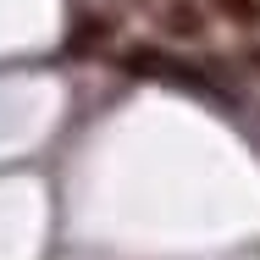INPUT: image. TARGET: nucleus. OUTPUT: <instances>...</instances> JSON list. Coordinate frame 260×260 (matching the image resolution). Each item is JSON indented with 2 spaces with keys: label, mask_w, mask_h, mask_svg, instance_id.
<instances>
[{
  "label": "nucleus",
  "mask_w": 260,
  "mask_h": 260,
  "mask_svg": "<svg viewBox=\"0 0 260 260\" xmlns=\"http://www.w3.org/2000/svg\"><path fill=\"white\" fill-rule=\"evenodd\" d=\"M122 72L155 78V83H177V89H194V94H210V78H200V67L166 55L160 45H127V50H122Z\"/></svg>",
  "instance_id": "obj_1"
},
{
  "label": "nucleus",
  "mask_w": 260,
  "mask_h": 260,
  "mask_svg": "<svg viewBox=\"0 0 260 260\" xmlns=\"http://www.w3.org/2000/svg\"><path fill=\"white\" fill-rule=\"evenodd\" d=\"M160 34H166V39H200V34H205V11H200L194 0H172V6L160 11Z\"/></svg>",
  "instance_id": "obj_2"
},
{
  "label": "nucleus",
  "mask_w": 260,
  "mask_h": 260,
  "mask_svg": "<svg viewBox=\"0 0 260 260\" xmlns=\"http://www.w3.org/2000/svg\"><path fill=\"white\" fill-rule=\"evenodd\" d=\"M105 39H111V22H105V17H83V22L72 28L67 50H72V55H94V50L105 45Z\"/></svg>",
  "instance_id": "obj_3"
},
{
  "label": "nucleus",
  "mask_w": 260,
  "mask_h": 260,
  "mask_svg": "<svg viewBox=\"0 0 260 260\" xmlns=\"http://www.w3.org/2000/svg\"><path fill=\"white\" fill-rule=\"evenodd\" d=\"M210 11L233 28H260V0H210Z\"/></svg>",
  "instance_id": "obj_4"
},
{
  "label": "nucleus",
  "mask_w": 260,
  "mask_h": 260,
  "mask_svg": "<svg viewBox=\"0 0 260 260\" xmlns=\"http://www.w3.org/2000/svg\"><path fill=\"white\" fill-rule=\"evenodd\" d=\"M244 67H249V72L260 78V45H244Z\"/></svg>",
  "instance_id": "obj_5"
}]
</instances>
